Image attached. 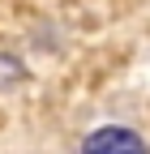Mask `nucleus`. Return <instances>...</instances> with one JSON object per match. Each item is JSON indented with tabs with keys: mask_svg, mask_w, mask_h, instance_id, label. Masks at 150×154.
<instances>
[{
	"mask_svg": "<svg viewBox=\"0 0 150 154\" xmlns=\"http://www.w3.org/2000/svg\"><path fill=\"white\" fill-rule=\"evenodd\" d=\"M82 154H150L146 141L124 124H103L82 137Z\"/></svg>",
	"mask_w": 150,
	"mask_h": 154,
	"instance_id": "nucleus-1",
	"label": "nucleus"
},
{
	"mask_svg": "<svg viewBox=\"0 0 150 154\" xmlns=\"http://www.w3.org/2000/svg\"><path fill=\"white\" fill-rule=\"evenodd\" d=\"M26 82V64L17 60L13 51H0V90H13Z\"/></svg>",
	"mask_w": 150,
	"mask_h": 154,
	"instance_id": "nucleus-2",
	"label": "nucleus"
}]
</instances>
